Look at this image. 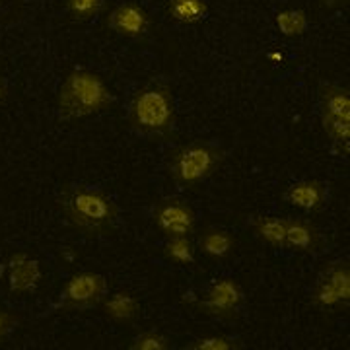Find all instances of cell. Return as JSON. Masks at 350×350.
I'll use <instances>...</instances> for the list:
<instances>
[{"label": "cell", "instance_id": "3957f363", "mask_svg": "<svg viewBox=\"0 0 350 350\" xmlns=\"http://www.w3.org/2000/svg\"><path fill=\"white\" fill-rule=\"evenodd\" d=\"M129 123L140 135L170 137L175 129V103L172 92L158 84L138 90L129 107Z\"/></svg>", "mask_w": 350, "mask_h": 350}, {"label": "cell", "instance_id": "ba28073f", "mask_svg": "<svg viewBox=\"0 0 350 350\" xmlns=\"http://www.w3.org/2000/svg\"><path fill=\"white\" fill-rule=\"evenodd\" d=\"M154 224L165 238L191 236L197 230V213L187 200L179 197H167L158 200L152 211Z\"/></svg>", "mask_w": 350, "mask_h": 350}, {"label": "cell", "instance_id": "484cf974", "mask_svg": "<svg viewBox=\"0 0 350 350\" xmlns=\"http://www.w3.org/2000/svg\"><path fill=\"white\" fill-rule=\"evenodd\" d=\"M4 273H8V262H0V278L4 276Z\"/></svg>", "mask_w": 350, "mask_h": 350}, {"label": "cell", "instance_id": "44dd1931", "mask_svg": "<svg viewBox=\"0 0 350 350\" xmlns=\"http://www.w3.org/2000/svg\"><path fill=\"white\" fill-rule=\"evenodd\" d=\"M172 340L158 331H144L131 342V350H170Z\"/></svg>", "mask_w": 350, "mask_h": 350}, {"label": "cell", "instance_id": "8fae6325", "mask_svg": "<svg viewBox=\"0 0 350 350\" xmlns=\"http://www.w3.org/2000/svg\"><path fill=\"white\" fill-rule=\"evenodd\" d=\"M284 197L296 208L306 213H319L329 204V185L317 179H304L292 183Z\"/></svg>", "mask_w": 350, "mask_h": 350}, {"label": "cell", "instance_id": "277c9868", "mask_svg": "<svg viewBox=\"0 0 350 350\" xmlns=\"http://www.w3.org/2000/svg\"><path fill=\"white\" fill-rule=\"evenodd\" d=\"M224 158L220 146L195 140L170 152L167 172L179 187H197L220 170Z\"/></svg>", "mask_w": 350, "mask_h": 350}, {"label": "cell", "instance_id": "5bb4252c", "mask_svg": "<svg viewBox=\"0 0 350 350\" xmlns=\"http://www.w3.org/2000/svg\"><path fill=\"white\" fill-rule=\"evenodd\" d=\"M103 313L115 323H133L140 315V301L129 292H115L103 298Z\"/></svg>", "mask_w": 350, "mask_h": 350}, {"label": "cell", "instance_id": "7402d4cb", "mask_svg": "<svg viewBox=\"0 0 350 350\" xmlns=\"http://www.w3.org/2000/svg\"><path fill=\"white\" fill-rule=\"evenodd\" d=\"M243 345L238 338L226 337V335H213V337H202L193 340L189 345L191 350H238Z\"/></svg>", "mask_w": 350, "mask_h": 350}, {"label": "cell", "instance_id": "4fadbf2b", "mask_svg": "<svg viewBox=\"0 0 350 350\" xmlns=\"http://www.w3.org/2000/svg\"><path fill=\"white\" fill-rule=\"evenodd\" d=\"M41 280V265L24 251L14 253L8 261V284L14 294H25L36 290Z\"/></svg>", "mask_w": 350, "mask_h": 350}, {"label": "cell", "instance_id": "7a4b0ae2", "mask_svg": "<svg viewBox=\"0 0 350 350\" xmlns=\"http://www.w3.org/2000/svg\"><path fill=\"white\" fill-rule=\"evenodd\" d=\"M115 103V96L103 78L90 70H72L61 84L57 105L63 119H84L105 111Z\"/></svg>", "mask_w": 350, "mask_h": 350}, {"label": "cell", "instance_id": "6da1fadb", "mask_svg": "<svg viewBox=\"0 0 350 350\" xmlns=\"http://www.w3.org/2000/svg\"><path fill=\"white\" fill-rule=\"evenodd\" d=\"M59 204L70 226L90 238L113 234L119 222L117 202L103 189L94 185H66L59 195Z\"/></svg>", "mask_w": 350, "mask_h": 350}, {"label": "cell", "instance_id": "ac0fdd59", "mask_svg": "<svg viewBox=\"0 0 350 350\" xmlns=\"http://www.w3.org/2000/svg\"><path fill=\"white\" fill-rule=\"evenodd\" d=\"M163 257L167 261L177 262V265H191L195 262V243L191 241L189 236H175V238H167L163 243Z\"/></svg>", "mask_w": 350, "mask_h": 350}, {"label": "cell", "instance_id": "e0dca14e", "mask_svg": "<svg viewBox=\"0 0 350 350\" xmlns=\"http://www.w3.org/2000/svg\"><path fill=\"white\" fill-rule=\"evenodd\" d=\"M167 12L181 24H197L206 18L208 4L206 0H170Z\"/></svg>", "mask_w": 350, "mask_h": 350}, {"label": "cell", "instance_id": "9c48e42d", "mask_svg": "<svg viewBox=\"0 0 350 350\" xmlns=\"http://www.w3.org/2000/svg\"><path fill=\"white\" fill-rule=\"evenodd\" d=\"M195 306L206 315L232 321L243 306V290L234 278H218L206 290L204 298L195 301Z\"/></svg>", "mask_w": 350, "mask_h": 350}, {"label": "cell", "instance_id": "2e32d148", "mask_svg": "<svg viewBox=\"0 0 350 350\" xmlns=\"http://www.w3.org/2000/svg\"><path fill=\"white\" fill-rule=\"evenodd\" d=\"M234 247L236 239L222 228H206L199 236V250L213 259H224L234 251Z\"/></svg>", "mask_w": 350, "mask_h": 350}, {"label": "cell", "instance_id": "5b68a950", "mask_svg": "<svg viewBox=\"0 0 350 350\" xmlns=\"http://www.w3.org/2000/svg\"><path fill=\"white\" fill-rule=\"evenodd\" d=\"M321 125L331 146L340 156H349L350 146V92L338 84H323L319 90Z\"/></svg>", "mask_w": 350, "mask_h": 350}, {"label": "cell", "instance_id": "9a60e30c", "mask_svg": "<svg viewBox=\"0 0 350 350\" xmlns=\"http://www.w3.org/2000/svg\"><path fill=\"white\" fill-rule=\"evenodd\" d=\"M251 228L255 236L271 247H286V218L280 216H253Z\"/></svg>", "mask_w": 350, "mask_h": 350}, {"label": "cell", "instance_id": "d6986e66", "mask_svg": "<svg viewBox=\"0 0 350 350\" xmlns=\"http://www.w3.org/2000/svg\"><path fill=\"white\" fill-rule=\"evenodd\" d=\"M276 27L284 38H298L308 29V16L304 10H282L276 14Z\"/></svg>", "mask_w": 350, "mask_h": 350}, {"label": "cell", "instance_id": "d4e9b609", "mask_svg": "<svg viewBox=\"0 0 350 350\" xmlns=\"http://www.w3.org/2000/svg\"><path fill=\"white\" fill-rule=\"evenodd\" d=\"M345 0H321V4L323 6H329V8H335V6H338V4H342Z\"/></svg>", "mask_w": 350, "mask_h": 350}, {"label": "cell", "instance_id": "30bf717a", "mask_svg": "<svg viewBox=\"0 0 350 350\" xmlns=\"http://www.w3.org/2000/svg\"><path fill=\"white\" fill-rule=\"evenodd\" d=\"M107 25L123 38H142L150 29V16L142 6L125 2L109 14Z\"/></svg>", "mask_w": 350, "mask_h": 350}, {"label": "cell", "instance_id": "603a6c76", "mask_svg": "<svg viewBox=\"0 0 350 350\" xmlns=\"http://www.w3.org/2000/svg\"><path fill=\"white\" fill-rule=\"evenodd\" d=\"M16 325H18V317L12 312L0 308V345L4 342V338L12 333Z\"/></svg>", "mask_w": 350, "mask_h": 350}, {"label": "cell", "instance_id": "ffe728a7", "mask_svg": "<svg viewBox=\"0 0 350 350\" xmlns=\"http://www.w3.org/2000/svg\"><path fill=\"white\" fill-rule=\"evenodd\" d=\"M103 0H66V8L78 22H88L103 10Z\"/></svg>", "mask_w": 350, "mask_h": 350}, {"label": "cell", "instance_id": "7c38bea8", "mask_svg": "<svg viewBox=\"0 0 350 350\" xmlns=\"http://www.w3.org/2000/svg\"><path fill=\"white\" fill-rule=\"evenodd\" d=\"M286 247L294 251L317 255L325 247L321 230L304 218H286Z\"/></svg>", "mask_w": 350, "mask_h": 350}, {"label": "cell", "instance_id": "8992f818", "mask_svg": "<svg viewBox=\"0 0 350 350\" xmlns=\"http://www.w3.org/2000/svg\"><path fill=\"white\" fill-rule=\"evenodd\" d=\"M312 298L323 310H347L350 304L349 261L327 262L313 284Z\"/></svg>", "mask_w": 350, "mask_h": 350}, {"label": "cell", "instance_id": "52a82bcc", "mask_svg": "<svg viewBox=\"0 0 350 350\" xmlns=\"http://www.w3.org/2000/svg\"><path fill=\"white\" fill-rule=\"evenodd\" d=\"M107 296V280L98 273H76L61 290L57 308L64 312H84L98 306Z\"/></svg>", "mask_w": 350, "mask_h": 350}, {"label": "cell", "instance_id": "cb8c5ba5", "mask_svg": "<svg viewBox=\"0 0 350 350\" xmlns=\"http://www.w3.org/2000/svg\"><path fill=\"white\" fill-rule=\"evenodd\" d=\"M6 100V82H4V78L0 76V105L4 103Z\"/></svg>", "mask_w": 350, "mask_h": 350}]
</instances>
